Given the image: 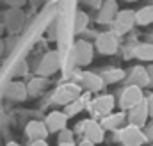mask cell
<instances>
[{
    "mask_svg": "<svg viewBox=\"0 0 153 146\" xmlns=\"http://www.w3.org/2000/svg\"><path fill=\"white\" fill-rule=\"evenodd\" d=\"M76 7L75 2H64L57 5V52L61 55V70L64 77H70L76 72L75 66V57H73V46H75V16H76Z\"/></svg>",
    "mask_w": 153,
    "mask_h": 146,
    "instance_id": "obj_1",
    "label": "cell"
},
{
    "mask_svg": "<svg viewBox=\"0 0 153 146\" xmlns=\"http://www.w3.org/2000/svg\"><path fill=\"white\" fill-rule=\"evenodd\" d=\"M82 87L75 84L73 80H70V82H64V84H61V86H57L55 87V91H53V95H52V102L55 104V105H61V107H66V105H70L71 102H75L76 98H80L82 96Z\"/></svg>",
    "mask_w": 153,
    "mask_h": 146,
    "instance_id": "obj_2",
    "label": "cell"
},
{
    "mask_svg": "<svg viewBox=\"0 0 153 146\" xmlns=\"http://www.w3.org/2000/svg\"><path fill=\"white\" fill-rule=\"evenodd\" d=\"M76 132L82 134V139H87L93 145H100L105 139V130L102 128L100 121L93 119V118H85V119L78 121L76 123Z\"/></svg>",
    "mask_w": 153,
    "mask_h": 146,
    "instance_id": "obj_3",
    "label": "cell"
},
{
    "mask_svg": "<svg viewBox=\"0 0 153 146\" xmlns=\"http://www.w3.org/2000/svg\"><path fill=\"white\" fill-rule=\"evenodd\" d=\"M73 82L78 84L82 87V91L93 95V93H98L105 87V82L102 78L100 73H94V72H82V70H76L73 73Z\"/></svg>",
    "mask_w": 153,
    "mask_h": 146,
    "instance_id": "obj_4",
    "label": "cell"
},
{
    "mask_svg": "<svg viewBox=\"0 0 153 146\" xmlns=\"http://www.w3.org/2000/svg\"><path fill=\"white\" fill-rule=\"evenodd\" d=\"M116 137L123 146H143L148 143L144 130L135 125H130V123H126L123 128H119L116 132Z\"/></svg>",
    "mask_w": 153,
    "mask_h": 146,
    "instance_id": "obj_5",
    "label": "cell"
},
{
    "mask_svg": "<svg viewBox=\"0 0 153 146\" xmlns=\"http://www.w3.org/2000/svg\"><path fill=\"white\" fill-rule=\"evenodd\" d=\"M114 107H116V100L112 95H100V96H96V98L91 100V104H89L87 109L91 112L93 119H96V118L102 119V118L112 114Z\"/></svg>",
    "mask_w": 153,
    "mask_h": 146,
    "instance_id": "obj_6",
    "label": "cell"
},
{
    "mask_svg": "<svg viewBox=\"0 0 153 146\" xmlns=\"http://www.w3.org/2000/svg\"><path fill=\"white\" fill-rule=\"evenodd\" d=\"M73 57H75L76 68H85L94 59V45L85 39H76L73 46Z\"/></svg>",
    "mask_w": 153,
    "mask_h": 146,
    "instance_id": "obj_7",
    "label": "cell"
},
{
    "mask_svg": "<svg viewBox=\"0 0 153 146\" xmlns=\"http://www.w3.org/2000/svg\"><path fill=\"white\" fill-rule=\"evenodd\" d=\"M144 100H146V98H144V93H143L141 87H137V86H126V87L121 91L119 107L123 109V112H125V110H132L134 107L141 105Z\"/></svg>",
    "mask_w": 153,
    "mask_h": 146,
    "instance_id": "obj_8",
    "label": "cell"
},
{
    "mask_svg": "<svg viewBox=\"0 0 153 146\" xmlns=\"http://www.w3.org/2000/svg\"><path fill=\"white\" fill-rule=\"evenodd\" d=\"M59 70H61V55H59L57 50L46 52L45 57L41 59V63L38 64V75L41 78H48Z\"/></svg>",
    "mask_w": 153,
    "mask_h": 146,
    "instance_id": "obj_9",
    "label": "cell"
},
{
    "mask_svg": "<svg viewBox=\"0 0 153 146\" xmlns=\"http://www.w3.org/2000/svg\"><path fill=\"white\" fill-rule=\"evenodd\" d=\"M117 48H119V41H117V36L112 31L102 32L94 39V50L102 55H114Z\"/></svg>",
    "mask_w": 153,
    "mask_h": 146,
    "instance_id": "obj_10",
    "label": "cell"
},
{
    "mask_svg": "<svg viewBox=\"0 0 153 146\" xmlns=\"http://www.w3.org/2000/svg\"><path fill=\"white\" fill-rule=\"evenodd\" d=\"M135 25V11L132 9H123L116 14L114 22H112V32L116 36H123L126 32H130Z\"/></svg>",
    "mask_w": 153,
    "mask_h": 146,
    "instance_id": "obj_11",
    "label": "cell"
},
{
    "mask_svg": "<svg viewBox=\"0 0 153 146\" xmlns=\"http://www.w3.org/2000/svg\"><path fill=\"white\" fill-rule=\"evenodd\" d=\"M45 125L50 134H59L68 128V118L62 110H50L45 118Z\"/></svg>",
    "mask_w": 153,
    "mask_h": 146,
    "instance_id": "obj_12",
    "label": "cell"
},
{
    "mask_svg": "<svg viewBox=\"0 0 153 146\" xmlns=\"http://www.w3.org/2000/svg\"><path fill=\"white\" fill-rule=\"evenodd\" d=\"M25 137L30 141H46L48 137V128L45 125V121H39V119H30L27 125H25Z\"/></svg>",
    "mask_w": 153,
    "mask_h": 146,
    "instance_id": "obj_13",
    "label": "cell"
},
{
    "mask_svg": "<svg viewBox=\"0 0 153 146\" xmlns=\"http://www.w3.org/2000/svg\"><path fill=\"white\" fill-rule=\"evenodd\" d=\"M148 118H150V114H148V105H146V102H143L141 105H137V107H134L132 110H128V114H126L128 123H130V125H135V127H139V128H144V127H146Z\"/></svg>",
    "mask_w": 153,
    "mask_h": 146,
    "instance_id": "obj_14",
    "label": "cell"
},
{
    "mask_svg": "<svg viewBox=\"0 0 153 146\" xmlns=\"http://www.w3.org/2000/svg\"><path fill=\"white\" fill-rule=\"evenodd\" d=\"M119 13L117 9V4L114 0H107L100 5V11H98V16H96V22L102 23V25H107V23H112L116 18V14Z\"/></svg>",
    "mask_w": 153,
    "mask_h": 146,
    "instance_id": "obj_15",
    "label": "cell"
},
{
    "mask_svg": "<svg viewBox=\"0 0 153 146\" xmlns=\"http://www.w3.org/2000/svg\"><path fill=\"white\" fill-rule=\"evenodd\" d=\"M125 121H126V114L123 110H119V112H112V114L102 118L100 125H102L103 130H114V132H117L119 128L125 127Z\"/></svg>",
    "mask_w": 153,
    "mask_h": 146,
    "instance_id": "obj_16",
    "label": "cell"
},
{
    "mask_svg": "<svg viewBox=\"0 0 153 146\" xmlns=\"http://www.w3.org/2000/svg\"><path fill=\"white\" fill-rule=\"evenodd\" d=\"M91 100H93V98H91V95H89V93H82V96H80V98H76L75 102H71L70 105H66L62 112L66 114V118H68V119H70V118H75L76 114H80L84 109H87V107H89Z\"/></svg>",
    "mask_w": 153,
    "mask_h": 146,
    "instance_id": "obj_17",
    "label": "cell"
},
{
    "mask_svg": "<svg viewBox=\"0 0 153 146\" xmlns=\"http://www.w3.org/2000/svg\"><path fill=\"white\" fill-rule=\"evenodd\" d=\"M128 86H137V87H150V75L144 66H135L128 75Z\"/></svg>",
    "mask_w": 153,
    "mask_h": 146,
    "instance_id": "obj_18",
    "label": "cell"
},
{
    "mask_svg": "<svg viewBox=\"0 0 153 146\" xmlns=\"http://www.w3.org/2000/svg\"><path fill=\"white\" fill-rule=\"evenodd\" d=\"M4 96L9 98V100L23 102V100L29 96V91H27V86H25L23 82H9V86L5 87Z\"/></svg>",
    "mask_w": 153,
    "mask_h": 146,
    "instance_id": "obj_19",
    "label": "cell"
},
{
    "mask_svg": "<svg viewBox=\"0 0 153 146\" xmlns=\"http://www.w3.org/2000/svg\"><path fill=\"white\" fill-rule=\"evenodd\" d=\"M132 55L139 61H153V43H141L134 46Z\"/></svg>",
    "mask_w": 153,
    "mask_h": 146,
    "instance_id": "obj_20",
    "label": "cell"
},
{
    "mask_svg": "<svg viewBox=\"0 0 153 146\" xmlns=\"http://www.w3.org/2000/svg\"><path fill=\"white\" fill-rule=\"evenodd\" d=\"M135 23L137 25H152L153 23V5H144L139 11H135Z\"/></svg>",
    "mask_w": 153,
    "mask_h": 146,
    "instance_id": "obj_21",
    "label": "cell"
},
{
    "mask_svg": "<svg viewBox=\"0 0 153 146\" xmlns=\"http://www.w3.org/2000/svg\"><path fill=\"white\" fill-rule=\"evenodd\" d=\"M100 75H102V78H103L105 86H107V84L119 82V80H123V78L126 77V73L123 72V70H119V68H109V70H103Z\"/></svg>",
    "mask_w": 153,
    "mask_h": 146,
    "instance_id": "obj_22",
    "label": "cell"
},
{
    "mask_svg": "<svg viewBox=\"0 0 153 146\" xmlns=\"http://www.w3.org/2000/svg\"><path fill=\"white\" fill-rule=\"evenodd\" d=\"M46 78H41V77H38V78H34L29 86H27V91H29V95H32V96H36V95H39V91H43L45 89V86H46Z\"/></svg>",
    "mask_w": 153,
    "mask_h": 146,
    "instance_id": "obj_23",
    "label": "cell"
},
{
    "mask_svg": "<svg viewBox=\"0 0 153 146\" xmlns=\"http://www.w3.org/2000/svg\"><path fill=\"white\" fill-rule=\"evenodd\" d=\"M73 137H75L73 130L64 128L62 132L57 134V143H59V145H75V143H73Z\"/></svg>",
    "mask_w": 153,
    "mask_h": 146,
    "instance_id": "obj_24",
    "label": "cell"
},
{
    "mask_svg": "<svg viewBox=\"0 0 153 146\" xmlns=\"http://www.w3.org/2000/svg\"><path fill=\"white\" fill-rule=\"evenodd\" d=\"M27 73H29V64H27V61H25L23 57H20V59L16 61V64H14L13 75H14V77H22V75H27Z\"/></svg>",
    "mask_w": 153,
    "mask_h": 146,
    "instance_id": "obj_25",
    "label": "cell"
},
{
    "mask_svg": "<svg viewBox=\"0 0 153 146\" xmlns=\"http://www.w3.org/2000/svg\"><path fill=\"white\" fill-rule=\"evenodd\" d=\"M87 25V14L82 13V11H76V16H75V31L80 32L82 29H85Z\"/></svg>",
    "mask_w": 153,
    "mask_h": 146,
    "instance_id": "obj_26",
    "label": "cell"
},
{
    "mask_svg": "<svg viewBox=\"0 0 153 146\" xmlns=\"http://www.w3.org/2000/svg\"><path fill=\"white\" fill-rule=\"evenodd\" d=\"M146 102V105H148V114H150V118H153V93L144 100Z\"/></svg>",
    "mask_w": 153,
    "mask_h": 146,
    "instance_id": "obj_27",
    "label": "cell"
},
{
    "mask_svg": "<svg viewBox=\"0 0 153 146\" xmlns=\"http://www.w3.org/2000/svg\"><path fill=\"white\" fill-rule=\"evenodd\" d=\"M27 146H48V143L46 141H30Z\"/></svg>",
    "mask_w": 153,
    "mask_h": 146,
    "instance_id": "obj_28",
    "label": "cell"
},
{
    "mask_svg": "<svg viewBox=\"0 0 153 146\" xmlns=\"http://www.w3.org/2000/svg\"><path fill=\"white\" fill-rule=\"evenodd\" d=\"M148 75H150V87H153V66H148Z\"/></svg>",
    "mask_w": 153,
    "mask_h": 146,
    "instance_id": "obj_29",
    "label": "cell"
},
{
    "mask_svg": "<svg viewBox=\"0 0 153 146\" xmlns=\"http://www.w3.org/2000/svg\"><path fill=\"white\" fill-rule=\"evenodd\" d=\"M76 146H96V145H93V143H91V141H87V139H82Z\"/></svg>",
    "mask_w": 153,
    "mask_h": 146,
    "instance_id": "obj_30",
    "label": "cell"
},
{
    "mask_svg": "<svg viewBox=\"0 0 153 146\" xmlns=\"http://www.w3.org/2000/svg\"><path fill=\"white\" fill-rule=\"evenodd\" d=\"M5 146H22V145H20V143H16V141H9Z\"/></svg>",
    "mask_w": 153,
    "mask_h": 146,
    "instance_id": "obj_31",
    "label": "cell"
},
{
    "mask_svg": "<svg viewBox=\"0 0 153 146\" xmlns=\"http://www.w3.org/2000/svg\"><path fill=\"white\" fill-rule=\"evenodd\" d=\"M57 146H76V145H57Z\"/></svg>",
    "mask_w": 153,
    "mask_h": 146,
    "instance_id": "obj_32",
    "label": "cell"
}]
</instances>
